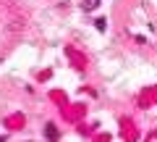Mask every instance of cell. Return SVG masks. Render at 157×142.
Wrapping results in <instances>:
<instances>
[{"label":"cell","instance_id":"cell-1","mask_svg":"<svg viewBox=\"0 0 157 142\" xmlns=\"http://www.w3.org/2000/svg\"><path fill=\"white\" fill-rule=\"evenodd\" d=\"M45 137H47V140H58V129L52 124H47L45 126Z\"/></svg>","mask_w":157,"mask_h":142}]
</instances>
